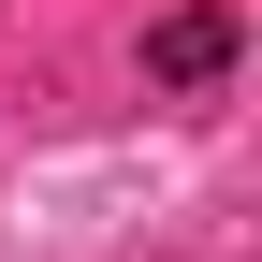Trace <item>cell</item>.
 Instances as JSON below:
<instances>
[{
  "mask_svg": "<svg viewBox=\"0 0 262 262\" xmlns=\"http://www.w3.org/2000/svg\"><path fill=\"white\" fill-rule=\"evenodd\" d=\"M219 73H233V15L219 0H189V15L146 29V88H219Z\"/></svg>",
  "mask_w": 262,
  "mask_h": 262,
  "instance_id": "1",
  "label": "cell"
}]
</instances>
